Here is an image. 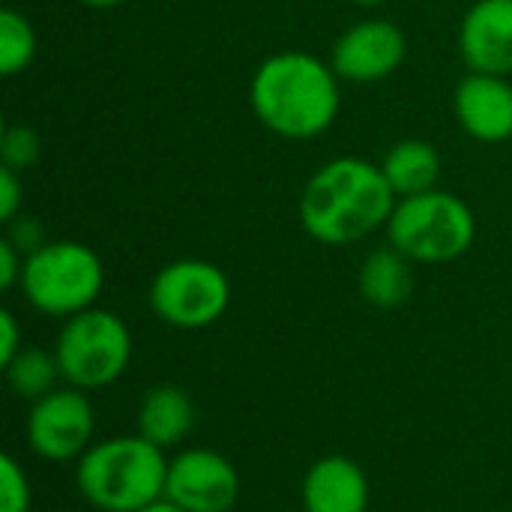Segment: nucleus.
<instances>
[{
    "instance_id": "nucleus-1",
    "label": "nucleus",
    "mask_w": 512,
    "mask_h": 512,
    "mask_svg": "<svg viewBox=\"0 0 512 512\" xmlns=\"http://www.w3.org/2000/svg\"><path fill=\"white\" fill-rule=\"evenodd\" d=\"M396 192L381 165L357 156L324 162L303 186L300 225L324 246H351L378 228H387Z\"/></svg>"
},
{
    "instance_id": "nucleus-2",
    "label": "nucleus",
    "mask_w": 512,
    "mask_h": 512,
    "mask_svg": "<svg viewBox=\"0 0 512 512\" xmlns=\"http://www.w3.org/2000/svg\"><path fill=\"white\" fill-rule=\"evenodd\" d=\"M249 102L273 135L291 141L318 138L339 117V75L306 51H279L255 69Z\"/></svg>"
},
{
    "instance_id": "nucleus-3",
    "label": "nucleus",
    "mask_w": 512,
    "mask_h": 512,
    "mask_svg": "<svg viewBox=\"0 0 512 512\" xmlns=\"http://www.w3.org/2000/svg\"><path fill=\"white\" fill-rule=\"evenodd\" d=\"M168 462V453L138 432L105 438L75 462V486L93 510L141 512L165 498Z\"/></svg>"
},
{
    "instance_id": "nucleus-4",
    "label": "nucleus",
    "mask_w": 512,
    "mask_h": 512,
    "mask_svg": "<svg viewBox=\"0 0 512 512\" xmlns=\"http://www.w3.org/2000/svg\"><path fill=\"white\" fill-rule=\"evenodd\" d=\"M387 237L414 264H450L474 246L477 219L462 198L432 189L396 201Z\"/></svg>"
},
{
    "instance_id": "nucleus-5",
    "label": "nucleus",
    "mask_w": 512,
    "mask_h": 512,
    "mask_svg": "<svg viewBox=\"0 0 512 512\" xmlns=\"http://www.w3.org/2000/svg\"><path fill=\"white\" fill-rule=\"evenodd\" d=\"M24 300L48 318H72L93 309L105 288L102 258L78 240H48L24 258Z\"/></svg>"
},
{
    "instance_id": "nucleus-6",
    "label": "nucleus",
    "mask_w": 512,
    "mask_h": 512,
    "mask_svg": "<svg viewBox=\"0 0 512 512\" xmlns=\"http://www.w3.org/2000/svg\"><path fill=\"white\" fill-rule=\"evenodd\" d=\"M60 378L84 393L117 384L132 363V333L111 309H84L63 321L54 339Z\"/></svg>"
},
{
    "instance_id": "nucleus-7",
    "label": "nucleus",
    "mask_w": 512,
    "mask_h": 512,
    "mask_svg": "<svg viewBox=\"0 0 512 512\" xmlns=\"http://www.w3.org/2000/svg\"><path fill=\"white\" fill-rule=\"evenodd\" d=\"M231 306V282L204 258H177L150 282L153 315L174 330H207Z\"/></svg>"
},
{
    "instance_id": "nucleus-8",
    "label": "nucleus",
    "mask_w": 512,
    "mask_h": 512,
    "mask_svg": "<svg viewBox=\"0 0 512 512\" xmlns=\"http://www.w3.org/2000/svg\"><path fill=\"white\" fill-rule=\"evenodd\" d=\"M24 438L30 453L42 462H78L96 444V408L90 393L63 384L30 402Z\"/></svg>"
},
{
    "instance_id": "nucleus-9",
    "label": "nucleus",
    "mask_w": 512,
    "mask_h": 512,
    "mask_svg": "<svg viewBox=\"0 0 512 512\" xmlns=\"http://www.w3.org/2000/svg\"><path fill=\"white\" fill-rule=\"evenodd\" d=\"M237 465L207 447H186L168 462L165 498L186 512H231L240 504Z\"/></svg>"
},
{
    "instance_id": "nucleus-10",
    "label": "nucleus",
    "mask_w": 512,
    "mask_h": 512,
    "mask_svg": "<svg viewBox=\"0 0 512 512\" xmlns=\"http://www.w3.org/2000/svg\"><path fill=\"white\" fill-rule=\"evenodd\" d=\"M408 54L405 33L384 18H366L351 24L333 45L330 66L339 81L375 84L393 75Z\"/></svg>"
},
{
    "instance_id": "nucleus-11",
    "label": "nucleus",
    "mask_w": 512,
    "mask_h": 512,
    "mask_svg": "<svg viewBox=\"0 0 512 512\" xmlns=\"http://www.w3.org/2000/svg\"><path fill=\"white\" fill-rule=\"evenodd\" d=\"M372 486L360 462L342 453L321 456L300 483L303 512H369Z\"/></svg>"
},
{
    "instance_id": "nucleus-12",
    "label": "nucleus",
    "mask_w": 512,
    "mask_h": 512,
    "mask_svg": "<svg viewBox=\"0 0 512 512\" xmlns=\"http://www.w3.org/2000/svg\"><path fill=\"white\" fill-rule=\"evenodd\" d=\"M459 126L486 144L512 138V84L507 75L471 72L459 81L453 96Z\"/></svg>"
},
{
    "instance_id": "nucleus-13",
    "label": "nucleus",
    "mask_w": 512,
    "mask_h": 512,
    "mask_svg": "<svg viewBox=\"0 0 512 512\" xmlns=\"http://www.w3.org/2000/svg\"><path fill=\"white\" fill-rule=\"evenodd\" d=\"M459 48L471 72H512V0H477L459 27Z\"/></svg>"
},
{
    "instance_id": "nucleus-14",
    "label": "nucleus",
    "mask_w": 512,
    "mask_h": 512,
    "mask_svg": "<svg viewBox=\"0 0 512 512\" xmlns=\"http://www.w3.org/2000/svg\"><path fill=\"white\" fill-rule=\"evenodd\" d=\"M195 429V402L177 384H156L150 387L135 411V432L150 444L177 450Z\"/></svg>"
},
{
    "instance_id": "nucleus-15",
    "label": "nucleus",
    "mask_w": 512,
    "mask_h": 512,
    "mask_svg": "<svg viewBox=\"0 0 512 512\" xmlns=\"http://www.w3.org/2000/svg\"><path fill=\"white\" fill-rule=\"evenodd\" d=\"M360 294L375 309H399L414 294V261L405 258L396 246H381L366 255L360 276Z\"/></svg>"
},
{
    "instance_id": "nucleus-16",
    "label": "nucleus",
    "mask_w": 512,
    "mask_h": 512,
    "mask_svg": "<svg viewBox=\"0 0 512 512\" xmlns=\"http://www.w3.org/2000/svg\"><path fill=\"white\" fill-rule=\"evenodd\" d=\"M381 171H384L387 183L393 186L396 198H411V195L438 189L441 156L429 141L405 138V141H396L387 150V156L381 162Z\"/></svg>"
},
{
    "instance_id": "nucleus-17",
    "label": "nucleus",
    "mask_w": 512,
    "mask_h": 512,
    "mask_svg": "<svg viewBox=\"0 0 512 512\" xmlns=\"http://www.w3.org/2000/svg\"><path fill=\"white\" fill-rule=\"evenodd\" d=\"M3 375H6L9 390L27 402L48 396L51 390H57V381H63L54 351L33 348V345H24L15 354V360L3 366Z\"/></svg>"
},
{
    "instance_id": "nucleus-18",
    "label": "nucleus",
    "mask_w": 512,
    "mask_h": 512,
    "mask_svg": "<svg viewBox=\"0 0 512 512\" xmlns=\"http://www.w3.org/2000/svg\"><path fill=\"white\" fill-rule=\"evenodd\" d=\"M36 30L18 9L0 12V72L6 78L24 72L36 57Z\"/></svg>"
},
{
    "instance_id": "nucleus-19",
    "label": "nucleus",
    "mask_w": 512,
    "mask_h": 512,
    "mask_svg": "<svg viewBox=\"0 0 512 512\" xmlns=\"http://www.w3.org/2000/svg\"><path fill=\"white\" fill-rule=\"evenodd\" d=\"M42 156V138L27 123H12L0 135V159L12 171H27Z\"/></svg>"
},
{
    "instance_id": "nucleus-20",
    "label": "nucleus",
    "mask_w": 512,
    "mask_h": 512,
    "mask_svg": "<svg viewBox=\"0 0 512 512\" xmlns=\"http://www.w3.org/2000/svg\"><path fill=\"white\" fill-rule=\"evenodd\" d=\"M33 510V489L24 465L12 456H0V512H30Z\"/></svg>"
},
{
    "instance_id": "nucleus-21",
    "label": "nucleus",
    "mask_w": 512,
    "mask_h": 512,
    "mask_svg": "<svg viewBox=\"0 0 512 512\" xmlns=\"http://www.w3.org/2000/svg\"><path fill=\"white\" fill-rule=\"evenodd\" d=\"M6 240L27 258V255H33L36 249H42L48 240H45V231H42V225L36 222V219H30V216H15L12 222H9V234H6Z\"/></svg>"
},
{
    "instance_id": "nucleus-22",
    "label": "nucleus",
    "mask_w": 512,
    "mask_h": 512,
    "mask_svg": "<svg viewBox=\"0 0 512 512\" xmlns=\"http://www.w3.org/2000/svg\"><path fill=\"white\" fill-rule=\"evenodd\" d=\"M21 201H24V189H21L18 171L3 165L0 168V219L12 222L21 210Z\"/></svg>"
},
{
    "instance_id": "nucleus-23",
    "label": "nucleus",
    "mask_w": 512,
    "mask_h": 512,
    "mask_svg": "<svg viewBox=\"0 0 512 512\" xmlns=\"http://www.w3.org/2000/svg\"><path fill=\"white\" fill-rule=\"evenodd\" d=\"M21 273H24V255L3 237L0 240V291H12L15 285H21Z\"/></svg>"
},
{
    "instance_id": "nucleus-24",
    "label": "nucleus",
    "mask_w": 512,
    "mask_h": 512,
    "mask_svg": "<svg viewBox=\"0 0 512 512\" xmlns=\"http://www.w3.org/2000/svg\"><path fill=\"white\" fill-rule=\"evenodd\" d=\"M21 348H24V339H21L18 318L9 309H3L0 312V366L12 363Z\"/></svg>"
},
{
    "instance_id": "nucleus-25",
    "label": "nucleus",
    "mask_w": 512,
    "mask_h": 512,
    "mask_svg": "<svg viewBox=\"0 0 512 512\" xmlns=\"http://www.w3.org/2000/svg\"><path fill=\"white\" fill-rule=\"evenodd\" d=\"M141 512H186V510H180L177 504H171L168 498H162V501H156V504H150V507H144Z\"/></svg>"
},
{
    "instance_id": "nucleus-26",
    "label": "nucleus",
    "mask_w": 512,
    "mask_h": 512,
    "mask_svg": "<svg viewBox=\"0 0 512 512\" xmlns=\"http://www.w3.org/2000/svg\"><path fill=\"white\" fill-rule=\"evenodd\" d=\"M78 3L93 6V9H114V6H120V3H126V0H78Z\"/></svg>"
},
{
    "instance_id": "nucleus-27",
    "label": "nucleus",
    "mask_w": 512,
    "mask_h": 512,
    "mask_svg": "<svg viewBox=\"0 0 512 512\" xmlns=\"http://www.w3.org/2000/svg\"><path fill=\"white\" fill-rule=\"evenodd\" d=\"M351 3H360V6H378V3H384V0H351Z\"/></svg>"
},
{
    "instance_id": "nucleus-28",
    "label": "nucleus",
    "mask_w": 512,
    "mask_h": 512,
    "mask_svg": "<svg viewBox=\"0 0 512 512\" xmlns=\"http://www.w3.org/2000/svg\"><path fill=\"white\" fill-rule=\"evenodd\" d=\"M57 512H60V510H57Z\"/></svg>"
}]
</instances>
